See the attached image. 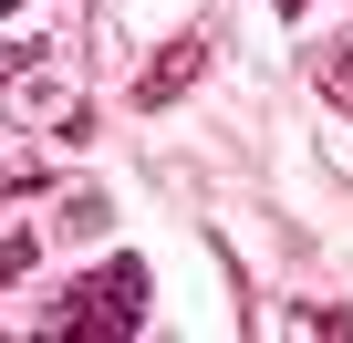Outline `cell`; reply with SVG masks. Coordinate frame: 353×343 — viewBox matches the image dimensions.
<instances>
[{
	"label": "cell",
	"mask_w": 353,
	"mask_h": 343,
	"mask_svg": "<svg viewBox=\"0 0 353 343\" xmlns=\"http://www.w3.org/2000/svg\"><path fill=\"white\" fill-rule=\"evenodd\" d=\"M42 333H52V343H125V333H145V271H135V260L94 271L83 291L42 302Z\"/></svg>",
	"instance_id": "obj_1"
},
{
	"label": "cell",
	"mask_w": 353,
	"mask_h": 343,
	"mask_svg": "<svg viewBox=\"0 0 353 343\" xmlns=\"http://www.w3.org/2000/svg\"><path fill=\"white\" fill-rule=\"evenodd\" d=\"M11 104H21V125H63V146H83V94H73L63 73L21 63V73H11Z\"/></svg>",
	"instance_id": "obj_2"
},
{
	"label": "cell",
	"mask_w": 353,
	"mask_h": 343,
	"mask_svg": "<svg viewBox=\"0 0 353 343\" xmlns=\"http://www.w3.org/2000/svg\"><path fill=\"white\" fill-rule=\"evenodd\" d=\"M198 73H208V32H176V42H166V52H156V63L135 73V104L156 115V104H176V94H188Z\"/></svg>",
	"instance_id": "obj_3"
},
{
	"label": "cell",
	"mask_w": 353,
	"mask_h": 343,
	"mask_svg": "<svg viewBox=\"0 0 353 343\" xmlns=\"http://www.w3.org/2000/svg\"><path fill=\"white\" fill-rule=\"evenodd\" d=\"M52 229H63V239H104V229H114V208L83 188V198H63V219H52Z\"/></svg>",
	"instance_id": "obj_4"
},
{
	"label": "cell",
	"mask_w": 353,
	"mask_h": 343,
	"mask_svg": "<svg viewBox=\"0 0 353 343\" xmlns=\"http://www.w3.org/2000/svg\"><path fill=\"white\" fill-rule=\"evenodd\" d=\"M32 260H42V229H11V239H0V291L32 281Z\"/></svg>",
	"instance_id": "obj_5"
},
{
	"label": "cell",
	"mask_w": 353,
	"mask_h": 343,
	"mask_svg": "<svg viewBox=\"0 0 353 343\" xmlns=\"http://www.w3.org/2000/svg\"><path fill=\"white\" fill-rule=\"evenodd\" d=\"M322 84H332V94H353V42H343V52H322Z\"/></svg>",
	"instance_id": "obj_6"
},
{
	"label": "cell",
	"mask_w": 353,
	"mask_h": 343,
	"mask_svg": "<svg viewBox=\"0 0 353 343\" xmlns=\"http://www.w3.org/2000/svg\"><path fill=\"white\" fill-rule=\"evenodd\" d=\"M270 11H281V21H301V0H270Z\"/></svg>",
	"instance_id": "obj_7"
},
{
	"label": "cell",
	"mask_w": 353,
	"mask_h": 343,
	"mask_svg": "<svg viewBox=\"0 0 353 343\" xmlns=\"http://www.w3.org/2000/svg\"><path fill=\"white\" fill-rule=\"evenodd\" d=\"M11 11H21V0H0V21H11Z\"/></svg>",
	"instance_id": "obj_8"
}]
</instances>
